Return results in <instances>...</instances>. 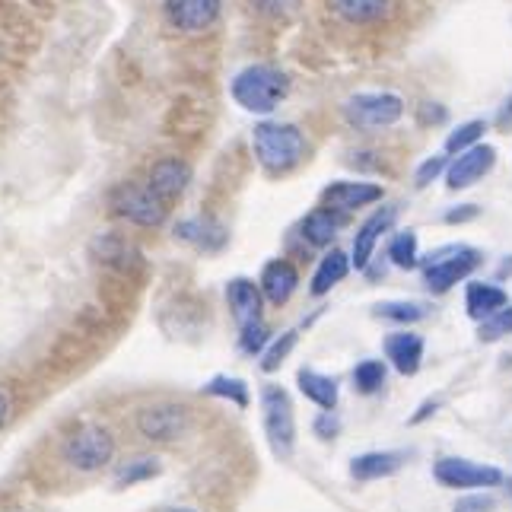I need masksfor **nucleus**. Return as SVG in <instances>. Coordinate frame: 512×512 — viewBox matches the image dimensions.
<instances>
[{"mask_svg": "<svg viewBox=\"0 0 512 512\" xmlns=\"http://www.w3.org/2000/svg\"><path fill=\"white\" fill-rule=\"evenodd\" d=\"M252 147L264 172L287 175L306 160V137L287 121H261L252 131Z\"/></svg>", "mask_w": 512, "mask_h": 512, "instance_id": "1", "label": "nucleus"}, {"mask_svg": "<svg viewBox=\"0 0 512 512\" xmlns=\"http://www.w3.org/2000/svg\"><path fill=\"white\" fill-rule=\"evenodd\" d=\"M233 99L236 105H242L245 112L252 115H271L280 102L290 93V80L284 70H277L271 64H252L239 70L233 77Z\"/></svg>", "mask_w": 512, "mask_h": 512, "instance_id": "2", "label": "nucleus"}, {"mask_svg": "<svg viewBox=\"0 0 512 512\" xmlns=\"http://www.w3.org/2000/svg\"><path fill=\"white\" fill-rule=\"evenodd\" d=\"M109 204H112V214L125 217L134 226H163L169 217V207L156 198V194L147 188V182H121L112 194H109Z\"/></svg>", "mask_w": 512, "mask_h": 512, "instance_id": "3", "label": "nucleus"}, {"mask_svg": "<svg viewBox=\"0 0 512 512\" xmlns=\"http://www.w3.org/2000/svg\"><path fill=\"white\" fill-rule=\"evenodd\" d=\"M261 411H264V433L277 458H290L296 443V420L290 395L280 385H264L261 392Z\"/></svg>", "mask_w": 512, "mask_h": 512, "instance_id": "4", "label": "nucleus"}, {"mask_svg": "<svg viewBox=\"0 0 512 512\" xmlns=\"http://www.w3.org/2000/svg\"><path fill=\"white\" fill-rule=\"evenodd\" d=\"M404 115V102L395 93H357L344 102V118L357 131H382L392 128Z\"/></svg>", "mask_w": 512, "mask_h": 512, "instance_id": "5", "label": "nucleus"}, {"mask_svg": "<svg viewBox=\"0 0 512 512\" xmlns=\"http://www.w3.org/2000/svg\"><path fill=\"white\" fill-rule=\"evenodd\" d=\"M115 458V436L102 427H80L64 443V462L74 465L83 474L105 468Z\"/></svg>", "mask_w": 512, "mask_h": 512, "instance_id": "6", "label": "nucleus"}, {"mask_svg": "<svg viewBox=\"0 0 512 512\" xmlns=\"http://www.w3.org/2000/svg\"><path fill=\"white\" fill-rule=\"evenodd\" d=\"M478 264H481V255L474 249L452 245V249L430 255V261L423 264V284H427L433 293H446L458 284V280H465Z\"/></svg>", "mask_w": 512, "mask_h": 512, "instance_id": "7", "label": "nucleus"}, {"mask_svg": "<svg viewBox=\"0 0 512 512\" xmlns=\"http://www.w3.org/2000/svg\"><path fill=\"white\" fill-rule=\"evenodd\" d=\"M223 0H163L169 29L182 35H201L220 20Z\"/></svg>", "mask_w": 512, "mask_h": 512, "instance_id": "8", "label": "nucleus"}, {"mask_svg": "<svg viewBox=\"0 0 512 512\" xmlns=\"http://www.w3.org/2000/svg\"><path fill=\"white\" fill-rule=\"evenodd\" d=\"M90 255L99 264H105V268L128 274V277L144 271V255H140V249L128 236H118V233H99L90 242Z\"/></svg>", "mask_w": 512, "mask_h": 512, "instance_id": "9", "label": "nucleus"}, {"mask_svg": "<svg viewBox=\"0 0 512 512\" xmlns=\"http://www.w3.org/2000/svg\"><path fill=\"white\" fill-rule=\"evenodd\" d=\"M188 185H191V166L182 160V156H163V160H156L147 172V188L166 207L179 201L188 191Z\"/></svg>", "mask_w": 512, "mask_h": 512, "instance_id": "10", "label": "nucleus"}, {"mask_svg": "<svg viewBox=\"0 0 512 512\" xmlns=\"http://www.w3.org/2000/svg\"><path fill=\"white\" fill-rule=\"evenodd\" d=\"M188 427V411L182 404H156L137 414V430L153 443H169V439L182 436Z\"/></svg>", "mask_w": 512, "mask_h": 512, "instance_id": "11", "label": "nucleus"}, {"mask_svg": "<svg viewBox=\"0 0 512 512\" xmlns=\"http://www.w3.org/2000/svg\"><path fill=\"white\" fill-rule=\"evenodd\" d=\"M436 481L455 490H465V487H493L503 481V474L490 465L465 462V458H443V462H436Z\"/></svg>", "mask_w": 512, "mask_h": 512, "instance_id": "12", "label": "nucleus"}, {"mask_svg": "<svg viewBox=\"0 0 512 512\" xmlns=\"http://www.w3.org/2000/svg\"><path fill=\"white\" fill-rule=\"evenodd\" d=\"M493 163H497V150H493L490 144H478V147H471L465 153H458L455 163L446 172V185L452 191L471 188L474 182H481L484 175L493 169Z\"/></svg>", "mask_w": 512, "mask_h": 512, "instance_id": "13", "label": "nucleus"}, {"mask_svg": "<svg viewBox=\"0 0 512 512\" xmlns=\"http://www.w3.org/2000/svg\"><path fill=\"white\" fill-rule=\"evenodd\" d=\"M376 201H382V188L373 182H334L322 191V204L338 214H350V210Z\"/></svg>", "mask_w": 512, "mask_h": 512, "instance_id": "14", "label": "nucleus"}, {"mask_svg": "<svg viewBox=\"0 0 512 512\" xmlns=\"http://www.w3.org/2000/svg\"><path fill=\"white\" fill-rule=\"evenodd\" d=\"M226 303H229V309H233V319H236L239 331L264 325L261 322V290L252 284V280H245V277L229 280Z\"/></svg>", "mask_w": 512, "mask_h": 512, "instance_id": "15", "label": "nucleus"}, {"mask_svg": "<svg viewBox=\"0 0 512 512\" xmlns=\"http://www.w3.org/2000/svg\"><path fill=\"white\" fill-rule=\"evenodd\" d=\"M395 217H398V207H382L357 229V239H353V258H350L357 268H366L369 264V258H373V252H376V242L382 239L385 229L395 223Z\"/></svg>", "mask_w": 512, "mask_h": 512, "instance_id": "16", "label": "nucleus"}, {"mask_svg": "<svg viewBox=\"0 0 512 512\" xmlns=\"http://www.w3.org/2000/svg\"><path fill=\"white\" fill-rule=\"evenodd\" d=\"M296 287H299V271L287 258H277L261 271V293L268 296L271 306H284Z\"/></svg>", "mask_w": 512, "mask_h": 512, "instance_id": "17", "label": "nucleus"}, {"mask_svg": "<svg viewBox=\"0 0 512 512\" xmlns=\"http://www.w3.org/2000/svg\"><path fill=\"white\" fill-rule=\"evenodd\" d=\"M385 353H388V360L395 363V369L401 376H414L420 369V360H423V338H420V334L398 331V334H392V338L385 341Z\"/></svg>", "mask_w": 512, "mask_h": 512, "instance_id": "18", "label": "nucleus"}, {"mask_svg": "<svg viewBox=\"0 0 512 512\" xmlns=\"http://www.w3.org/2000/svg\"><path fill=\"white\" fill-rule=\"evenodd\" d=\"M175 236L191 242V245H198V249H204V252H220L226 245V239H229L226 229L217 220H210V217L179 223V226H175Z\"/></svg>", "mask_w": 512, "mask_h": 512, "instance_id": "19", "label": "nucleus"}, {"mask_svg": "<svg viewBox=\"0 0 512 512\" xmlns=\"http://www.w3.org/2000/svg\"><path fill=\"white\" fill-rule=\"evenodd\" d=\"M344 223H347V214L319 207V210H312V214L303 220V239L312 242V245H331L334 236H338L341 229H344Z\"/></svg>", "mask_w": 512, "mask_h": 512, "instance_id": "20", "label": "nucleus"}, {"mask_svg": "<svg viewBox=\"0 0 512 512\" xmlns=\"http://www.w3.org/2000/svg\"><path fill=\"white\" fill-rule=\"evenodd\" d=\"M404 465L401 452H366L360 458H353L350 474L357 481H376V478H388Z\"/></svg>", "mask_w": 512, "mask_h": 512, "instance_id": "21", "label": "nucleus"}, {"mask_svg": "<svg viewBox=\"0 0 512 512\" xmlns=\"http://www.w3.org/2000/svg\"><path fill=\"white\" fill-rule=\"evenodd\" d=\"M392 10V0H334V13L350 26L379 23Z\"/></svg>", "mask_w": 512, "mask_h": 512, "instance_id": "22", "label": "nucleus"}, {"mask_svg": "<svg viewBox=\"0 0 512 512\" xmlns=\"http://www.w3.org/2000/svg\"><path fill=\"white\" fill-rule=\"evenodd\" d=\"M465 306H468V315L471 319H490L493 312H500L503 306H509V296L493 287V284H468V293H465Z\"/></svg>", "mask_w": 512, "mask_h": 512, "instance_id": "23", "label": "nucleus"}, {"mask_svg": "<svg viewBox=\"0 0 512 512\" xmlns=\"http://www.w3.org/2000/svg\"><path fill=\"white\" fill-rule=\"evenodd\" d=\"M296 379H299V392H303L309 401H315L325 411H334V404H338V382L315 373V369H299Z\"/></svg>", "mask_w": 512, "mask_h": 512, "instance_id": "24", "label": "nucleus"}, {"mask_svg": "<svg viewBox=\"0 0 512 512\" xmlns=\"http://www.w3.org/2000/svg\"><path fill=\"white\" fill-rule=\"evenodd\" d=\"M347 271H350V258L341 249H331L322 258L319 271L312 274V296H325L334 284H341V280L347 277Z\"/></svg>", "mask_w": 512, "mask_h": 512, "instance_id": "25", "label": "nucleus"}, {"mask_svg": "<svg viewBox=\"0 0 512 512\" xmlns=\"http://www.w3.org/2000/svg\"><path fill=\"white\" fill-rule=\"evenodd\" d=\"M207 395H217V398H229L233 404H239V408H249V385H245L242 379H229V376H217L210 379L204 385Z\"/></svg>", "mask_w": 512, "mask_h": 512, "instance_id": "26", "label": "nucleus"}, {"mask_svg": "<svg viewBox=\"0 0 512 512\" xmlns=\"http://www.w3.org/2000/svg\"><path fill=\"white\" fill-rule=\"evenodd\" d=\"M160 471H163V468H160V462H156V458H137V462H128L125 468H118L115 484H118V487H134V484H140V481L156 478Z\"/></svg>", "mask_w": 512, "mask_h": 512, "instance_id": "27", "label": "nucleus"}, {"mask_svg": "<svg viewBox=\"0 0 512 512\" xmlns=\"http://www.w3.org/2000/svg\"><path fill=\"white\" fill-rule=\"evenodd\" d=\"M487 125L484 121H468V125H458L449 137H446V153H465L471 147H478L481 144V137H484Z\"/></svg>", "mask_w": 512, "mask_h": 512, "instance_id": "28", "label": "nucleus"}, {"mask_svg": "<svg viewBox=\"0 0 512 512\" xmlns=\"http://www.w3.org/2000/svg\"><path fill=\"white\" fill-rule=\"evenodd\" d=\"M382 382H385V366L379 360H363L357 369H353V388L363 395L379 392Z\"/></svg>", "mask_w": 512, "mask_h": 512, "instance_id": "29", "label": "nucleus"}, {"mask_svg": "<svg viewBox=\"0 0 512 512\" xmlns=\"http://www.w3.org/2000/svg\"><path fill=\"white\" fill-rule=\"evenodd\" d=\"M388 258H392L398 268H414L417 264V236L411 233H398L392 242H388Z\"/></svg>", "mask_w": 512, "mask_h": 512, "instance_id": "30", "label": "nucleus"}, {"mask_svg": "<svg viewBox=\"0 0 512 512\" xmlns=\"http://www.w3.org/2000/svg\"><path fill=\"white\" fill-rule=\"evenodd\" d=\"M481 341H497L503 334H512V306H503L500 312H493L490 319L481 322Z\"/></svg>", "mask_w": 512, "mask_h": 512, "instance_id": "31", "label": "nucleus"}, {"mask_svg": "<svg viewBox=\"0 0 512 512\" xmlns=\"http://www.w3.org/2000/svg\"><path fill=\"white\" fill-rule=\"evenodd\" d=\"M293 347H296V331H287L284 338L274 341L268 350H264V360H261V369H264V373H274V369L287 360V353H290Z\"/></svg>", "mask_w": 512, "mask_h": 512, "instance_id": "32", "label": "nucleus"}, {"mask_svg": "<svg viewBox=\"0 0 512 512\" xmlns=\"http://www.w3.org/2000/svg\"><path fill=\"white\" fill-rule=\"evenodd\" d=\"M376 315L392 319V322H417V319H423V309L417 303H382L376 309Z\"/></svg>", "mask_w": 512, "mask_h": 512, "instance_id": "33", "label": "nucleus"}, {"mask_svg": "<svg viewBox=\"0 0 512 512\" xmlns=\"http://www.w3.org/2000/svg\"><path fill=\"white\" fill-rule=\"evenodd\" d=\"M446 166H449L446 156H430V160L417 169V175H414V185H417V188H427V185H430V182H433L436 175L443 172Z\"/></svg>", "mask_w": 512, "mask_h": 512, "instance_id": "34", "label": "nucleus"}, {"mask_svg": "<svg viewBox=\"0 0 512 512\" xmlns=\"http://www.w3.org/2000/svg\"><path fill=\"white\" fill-rule=\"evenodd\" d=\"M264 344H268V328H264V325H255V328L242 331V350L245 353H261Z\"/></svg>", "mask_w": 512, "mask_h": 512, "instance_id": "35", "label": "nucleus"}, {"mask_svg": "<svg viewBox=\"0 0 512 512\" xmlns=\"http://www.w3.org/2000/svg\"><path fill=\"white\" fill-rule=\"evenodd\" d=\"M493 506V497H484V493H474V497H465V500H458L455 512H490Z\"/></svg>", "mask_w": 512, "mask_h": 512, "instance_id": "36", "label": "nucleus"}, {"mask_svg": "<svg viewBox=\"0 0 512 512\" xmlns=\"http://www.w3.org/2000/svg\"><path fill=\"white\" fill-rule=\"evenodd\" d=\"M338 427H341V423H338V417H334L331 411H325L319 420H315V433H319L322 439L334 436V433H338Z\"/></svg>", "mask_w": 512, "mask_h": 512, "instance_id": "37", "label": "nucleus"}, {"mask_svg": "<svg viewBox=\"0 0 512 512\" xmlns=\"http://www.w3.org/2000/svg\"><path fill=\"white\" fill-rule=\"evenodd\" d=\"M478 217V207L474 204H465V207H458V210H449L446 214V223H465V220H474Z\"/></svg>", "mask_w": 512, "mask_h": 512, "instance_id": "38", "label": "nucleus"}, {"mask_svg": "<svg viewBox=\"0 0 512 512\" xmlns=\"http://www.w3.org/2000/svg\"><path fill=\"white\" fill-rule=\"evenodd\" d=\"M497 128H500V131H512V93H509L506 102L500 105V112H497Z\"/></svg>", "mask_w": 512, "mask_h": 512, "instance_id": "39", "label": "nucleus"}, {"mask_svg": "<svg viewBox=\"0 0 512 512\" xmlns=\"http://www.w3.org/2000/svg\"><path fill=\"white\" fill-rule=\"evenodd\" d=\"M252 4L258 10H264V13H284L293 4V0H252Z\"/></svg>", "mask_w": 512, "mask_h": 512, "instance_id": "40", "label": "nucleus"}, {"mask_svg": "<svg viewBox=\"0 0 512 512\" xmlns=\"http://www.w3.org/2000/svg\"><path fill=\"white\" fill-rule=\"evenodd\" d=\"M7 420H10V395L0 388V427H4Z\"/></svg>", "mask_w": 512, "mask_h": 512, "instance_id": "41", "label": "nucleus"}, {"mask_svg": "<svg viewBox=\"0 0 512 512\" xmlns=\"http://www.w3.org/2000/svg\"><path fill=\"white\" fill-rule=\"evenodd\" d=\"M169 512H191V509H169Z\"/></svg>", "mask_w": 512, "mask_h": 512, "instance_id": "42", "label": "nucleus"}]
</instances>
